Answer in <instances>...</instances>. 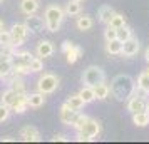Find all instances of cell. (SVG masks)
Instances as JSON below:
<instances>
[{
  "label": "cell",
  "mask_w": 149,
  "mask_h": 144,
  "mask_svg": "<svg viewBox=\"0 0 149 144\" xmlns=\"http://www.w3.org/2000/svg\"><path fill=\"white\" fill-rule=\"evenodd\" d=\"M94 96L95 99H99V101H104V99H107L109 94H111V87H109L106 82H99V84H95L94 87Z\"/></svg>",
  "instance_id": "13"
},
{
  "label": "cell",
  "mask_w": 149,
  "mask_h": 144,
  "mask_svg": "<svg viewBox=\"0 0 149 144\" xmlns=\"http://www.w3.org/2000/svg\"><path fill=\"white\" fill-rule=\"evenodd\" d=\"M57 87H59V79L54 74H44L37 81V89L42 94H52Z\"/></svg>",
  "instance_id": "6"
},
{
  "label": "cell",
  "mask_w": 149,
  "mask_h": 144,
  "mask_svg": "<svg viewBox=\"0 0 149 144\" xmlns=\"http://www.w3.org/2000/svg\"><path fill=\"white\" fill-rule=\"evenodd\" d=\"M24 24H25V27L29 29L30 34H39V32H42V30L45 29V22H44V19L39 17V15H35V14L27 15Z\"/></svg>",
  "instance_id": "7"
},
{
  "label": "cell",
  "mask_w": 149,
  "mask_h": 144,
  "mask_svg": "<svg viewBox=\"0 0 149 144\" xmlns=\"http://www.w3.org/2000/svg\"><path fill=\"white\" fill-rule=\"evenodd\" d=\"M2 141H5V143H12V141H14V139H12V137H2Z\"/></svg>",
  "instance_id": "38"
},
{
  "label": "cell",
  "mask_w": 149,
  "mask_h": 144,
  "mask_svg": "<svg viewBox=\"0 0 149 144\" xmlns=\"http://www.w3.org/2000/svg\"><path fill=\"white\" fill-rule=\"evenodd\" d=\"M134 89H136L134 81L129 76H124V74L116 76L111 82V92L114 94L117 101H129L134 96Z\"/></svg>",
  "instance_id": "1"
},
{
  "label": "cell",
  "mask_w": 149,
  "mask_h": 144,
  "mask_svg": "<svg viewBox=\"0 0 149 144\" xmlns=\"http://www.w3.org/2000/svg\"><path fill=\"white\" fill-rule=\"evenodd\" d=\"M75 114H77V111L69 109L65 104H64V106L61 107V121H62L64 124H67V126H70V124H72V121H74Z\"/></svg>",
  "instance_id": "19"
},
{
  "label": "cell",
  "mask_w": 149,
  "mask_h": 144,
  "mask_svg": "<svg viewBox=\"0 0 149 144\" xmlns=\"http://www.w3.org/2000/svg\"><path fill=\"white\" fill-rule=\"evenodd\" d=\"M27 102L30 107H40V106L45 104V94H42V92L27 94Z\"/></svg>",
  "instance_id": "16"
},
{
  "label": "cell",
  "mask_w": 149,
  "mask_h": 144,
  "mask_svg": "<svg viewBox=\"0 0 149 144\" xmlns=\"http://www.w3.org/2000/svg\"><path fill=\"white\" fill-rule=\"evenodd\" d=\"M29 29L25 27V24H14L10 29V35H12V47H20L25 44L29 39Z\"/></svg>",
  "instance_id": "5"
},
{
  "label": "cell",
  "mask_w": 149,
  "mask_h": 144,
  "mask_svg": "<svg viewBox=\"0 0 149 144\" xmlns=\"http://www.w3.org/2000/svg\"><path fill=\"white\" fill-rule=\"evenodd\" d=\"M81 2H77V0H70L67 5H65V15H70V17H77V15H81Z\"/></svg>",
  "instance_id": "23"
},
{
  "label": "cell",
  "mask_w": 149,
  "mask_h": 144,
  "mask_svg": "<svg viewBox=\"0 0 149 144\" xmlns=\"http://www.w3.org/2000/svg\"><path fill=\"white\" fill-rule=\"evenodd\" d=\"M52 141H67V137L64 136V134H55V136L52 137Z\"/></svg>",
  "instance_id": "37"
},
{
  "label": "cell",
  "mask_w": 149,
  "mask_h": 144,
  "mask_svg": "<svg viewBox=\"0 0 149 144\" xmlns=\"http://www.w3.org/2000/svg\"><path fill=\"white\" fill-rule=\"evenodd\" d=\"M10 116V107L5 104H0V122H5Z\"/></svg>",
  "instance_id": "35"
},
{
  "label": "cell",
  "mask_w": 149,
  "mask_h": 144,
  "mask_svg": "<svg viewBox=\"0 0 149 144\" xmlns=\"http://www.w3.org/2000/svg\"><path fill=\"white\" fill-rule=\"evenodd\" d=\"M22 94H19V92H15L14 89H10L8 87L3 94H2V104H5V106H8V107H12L19 99H20Z\"/></svg>",
  "instance_id": "12"
},
{
  "label": "cell",
  "mask_w": 149,
  "mask_h": 144,
  "mask_svg": "<svg viewBox=\"0 0 149 144\" xmlns=\"http://www.w3.org/2000/svg\"><path fill=\"white\" fill-rule=\"evenodd\" d=\"M114 8L111 7V5H102L99 8V12H97V17H99V22L102 24H109V20L112 19V15H114Z\"/></svg>",
  "instance_id": "17"
},
{
  "label": "cell",
  "mask_w": 149,
  "mask_h": 144,
  "mask_svg": "<svg viewBox=\"0 0 149 144\" xmlns=\"http://www.w3.org/2000/svg\"><path fill=\"white\" fill-rule=\"evenodd\" d=\"M64 8L59 5H49L45 8V14H44V22H45V29L49 32H57L61 29V24L64 20Z\"/></svg>",
  "instance_id": "2"
},
{
  "label": "cell",
  "mask_w": 149,
  "mask_h": 144,
  "mask_svg": "<svg viewBox=\"0 0 149 144\" xmlns=\"http://www.w3.org/2000/svg\"><path fill=\"white\" fill-rule=\"evenodd\" d=\"M0 47H12V35L10 30H0Z\"/></svg>",
  "instance_id": "29"
},
{
  "label": "cell",
  "mask_w": 149,
  "mask_h": 144,
  "mask_svg": "<svg viewBox=\"0 0 149 144\" xmlns=\"http://www.w3.org/2000/svg\"><path fill=\"white\" fill-rule=\"evenodd\" d=\"M20 137L24 141H30V143H35V141H40V132L37 127L34 126H25L20 129Z\"/></svg>",
  "instance_id": "10"
},
{
  "label": "cell",
  "mask_w": 149,
  "mask_h": 144,
  "mask_svg": "<svg viewBox=\"0 0 149 144\" xmlns=\"http://www.w3.org/2000/svg\"><path fill=\"white\" fill-rule=\"evenodd\" d=\"M104 81H106V74H104V70H102L101 67H97V65H89V67L84 70V74H82V82H84V86L94 87L95 84L104 82Z\"/></svg>",
  "instance_id": "4"
},
{
  "label": "cell",
  "mask_w": 149,
  "mask_h": 144,
  "mask_svg": "<svg viewBox=\"0 0 149 144\" xmlns=\"http://www.w3.org/2000/svg\"><path fill=\"white\" fill-rule=\"evenodd\" d=\"M12 72V62L10 61H0V79H3Z\"/></svg>",
  "instance_id": "33"
},
{
  "label": "cell",
  "mask_w": 149,
  "mask_h": 144,
  "mask_svg": "<svg viewBox=\"0 0 149 144\" xmlns=\"http://www.w3.org/2000/svg\"><path fill=\"white\" fill-rule=\"evenodd\" d=\"M107 25H111V27H114V29L122 27V25H126V17H124L122 14H114L112 15V19L109 20Z\"/></svg>",
  "instance_id": "30"
},
{
  "label": "cell",
  "mask_w": 149,
  "mask_h": 144,
  "mask_svg": "<svg viewBox=\"0 0 149 144\" xmlns=\"http://www.w3.org/2000/svg\"><path fill=\"white\" fill-rule=\"evenodd\" d=\"M89 117L87 116H84V114H81V112H77V114H75V117H74V121H72V124H70V126H72V127H74V129H81L82 126H84V124H86V121H87Z\"/></svg>",
  "instance_id": "32"
},
{
  "label": "cell",
  "mask_w": 149,
  "mask_h": 144,
  "mask_svg": "<svg viewBox=\"0 0 149 144\" xmlns=\"http://www.w3.org/2000/svg\"><path fill=\"white\" fill-rule=\"evenodd\" d=\"M29 107H30V106H29V102H27V94H22L20 99H19V101L10 107V109L14 111V112H17V114H24Z\"/></svg>",
  "instance_id": "21"
},
{
  "label": "cell",
  "mask_w": 149,
  "mask_h": 144,
  "mask_svg": "<svg viewBox=\"0 0 149 144\" xmlns=\"http://www.w3.org/2000/svg\"><path fill=\"white\" fill-rule=\"evenodd\" d=\"M127 111L131 114H136V112H141V111H146V102L142 97L132 96L127 101Z\"/></svg>",
  "instance_id": "11"
},
{
  "label": "cell",
  "mask_w": 149,
  "mask_h": 144,
  "mask_svg": "<svg viewBox=\"0 0 149 144\" xmlns=\"http://www.w3.org/2000/svg\"><path fill=\"white\" fill-rule=\"evenodd\" d=\"M144 57H146V61H149V47L146 49V54H144Z\"/></svg>",
  "instance_id": "39"
},
{
  "label": "cell",
  "mask_w": 149,
  "mask_h": 144,
  "mask_svg": "<svg viewBox=\"0 0 149 144\" xmlns=\"http://www.w3.org/2000/svg\"><path fill=\"white\" fill-rule=\"evenodd\" d=\"M79 96L84 99V102H86V104H89V102H92V101H95L94 89H92L91 86H84V87L79 90Z\"/></svg>",
  "instance_id": "26"
},
{
  "label": "cell",
  "mask_w": 149,
  "mask_h": 144,
  "mask_svg": "<svg viewBox=\"0 0 149 144\" xmlns=\"http://www.w3.org/2000/svg\"><path fill=\"white\" fill-rule=\"evenodd\" d=\"M104 37H106V40H114V39H117V29L107 25L106 32H104Z\"/></svg>",
  "instance_id": "36"
},
{
  "label": "cell",
  "mask_w": 149,
  "mask_h": 144,
  "mask_svg": "<svg viewBox=\"0 0 149 144\" xmlns=\"http://www.w3.org/2000/svg\"><path fill=\"white\" fill-rule=\"evenodd\" d=\"M106 50H107V54L111 55H119L122 52V42L114 39V40H107L106 44Z\"/></svg>",
  "instance_id": "22"
},
{
  "label": "cell",
  "mask_w": 149,
  "mask_h": 144,
  "mask_svg": "<svg viewBox=\"0 0 149 144\" xmlns=\"http://www.w3.org/2000/svg\"><path fill=\"white\" fill-rule=\"evenodd\" d=\"M8 86H10V89H14L15 92H19V94H25V84H24V81H22V77L14 76L10 81H8Z\"/></svg>",
  "instance_id": "24"
},
{
  "label": "cell",
  "mask_w": 149,
  "mask_h": 144,
  "mask_svg": "<svg viewBox=\"0 0 149 144\" xmlns=\"http://www.w3.org/2000/svg\"><path fill=\"white\" fill-rule=\"evenodd\" d=\"M65 106H67L69 109L77 111V112H79V111H81L82 107L86 106V102H84V99H82L79 94H75V96H70L67 101H65Z\"/></svg>",
  "instance_id": "18"
},
{
  "label": "cell",
  "mask_w": 149,
  "mask_h": 144,
  "mask_svg": "<svg viewBox=\"0 0 149 144\" xmlns=\"http://www.w3.org/2000/svg\"><path fill=\"white\" fill-rule=\"evenodd\" d=\"M131 37H132V30H131L127 25H122V27L117 29V40L126 42L127 39H131Z\"/></svg>",
  "instance_id": "28"
},
{
  "label": "cell",
  "mask_w": 149,
  "mask_h": 144,
  "mask_svg": "<svg viewBox=\"0 0 149 144\" xmlns=\"http://www.w3.org/2000/svg\"><path fill=\"white\" fill-rule=\"evenodd\" d=\"M5 29V25H3V20H0V30H3Z\"/></svg>",
  "instance_id": "40"
},
{
  "label": "cell",
  "mask_w": 149,
  "mask_h": 144,
  "mask_svg": "<svg viewBox=\"0 0 149 144\" xmlns=\"http://www.w3.org/2000/svg\"><path fill=\"white\" fill-rule=\"evenodd\" d=\"M77 2H82V0H77Z\"/></svg>",
  "instance_id": "43"
},
{
  "label": "cell",
  "mask_w": 149,
  "mask_h": 144,
  "mask_svg": "<svg viewBox=\"0 0 149 144\" xmlns=\"http://www.w3.org/2000/svg\"><path fill=\"white\" fill-rule=\"evenodd\" d=\"M146 74H148V76H149V67H148V70H146Z\"/></svg>",
  "instance_id": "42"
},
{
  "label": "cell",
  "mask_w": 149,
  "mask_h": 144,
  "mask_svg": "<svg viewBox=\"0 0 149 144\" xmlns=\"http://www.w3.org/2000/svg\"><path fill=\"white\" fill-rule=\"evenodd\" d=\"M146 112H148V114H149V104H148V106H146Z\"/></svg>",
  "instance_id": "41"
},
{
  "label": "cell",
  "mask_w": 149,
  "mask_h": 144,
  "mask_svg": "<svg viewBox=\"0 0 149 144\" xmlns=\"http://www.w3.org/2000/svg\"><path fill=\"white\" fill-rule=\"evenodd\" d=\"M0 2H2V0H0Z\"/></svg>",
  "instance_id": "44"
},
{
  "label": "cell",
  "mask_w": 149,
  "mask_h": 144,
  "mask_svg": "<svg viewBox=\"0 0 149 144\" xmlns=\"http://www.w3.org/2000/svg\"><path fill=\"white\" fill-rule=\"evenodd\" d=\"M132 121L137 127H144V126H148L149 124V114L146 111H141V112H136L132 114Z\"/></svg>",
  "instance_id": "25"
},
{
  "label": "cell",
  "mask_w": 149,
  "mask_h": 144,
  "mask_svg": "<svg viewBox=\"0 0 149 144\" xmlns=\"http://www.w3.org/2000/svg\"><path fill=\"white\" fill-rule=\"evenodd\" d=\"M137 87L149 92V76L146 72H142L141 76H139V79H137Z\"/></svg>",
  "instance_id": "34"
},
{
  "label": "cell",
  "mask_w": 149,
  "mask_h": 144,
  "mask_svg": "<svg viewBox=\"0 0 149 144\" xmlns=\"http://www.w3.org/2000/svg\"><path fill=\"white\" fill-rule=\"evenodd\" d=\"M29 69H30V72H42L44 70V62H42L40 57H34L29 64Z\"/></svg>",
  "instance_id": "31"
},
{
  "label": "cell",
  "mask_w": 149,
  "mask_h": 144,
  "mask_svg": "<svg viewBox=\"0 0 149 144\" xmlns=\"http://www.w3.org/2000/svg\"><path fill=\"white\" fill-rule=\"evenodd\" d=\"M54 50H55V47H54V44L50 40H40L39 44H37V49H35V52H37V57H50V55L54 54Z\"/></svg>",
  "instance_id": "9"
},
{
  "label": "cell",
  "mask_w": 149,
  "mask_h": 144,
  "mask_svg": "<svg viewBox=\"0 0 149 144\" xmlns=\"http://www.w3.org/2000/svg\"><path fill=\"white\" fill-rule=\"evenodd\" d=\"M75 25H77L79 30H91L92 25H94V20H92L91 15H81V17H77Z\"/></svg>",
  "instance_id": "20"
},
{
  "label": "cell",
  "mask_w": 149,
  "mask_h": 144,
  "mask_svg": "<svg viewBox=\"0 0 149 144\" xmlns=\"http://www.w3.org/2000/svg\"><path fill=\"white\" fill-rule=\"evenodd\" d=\"M12 72L14 76H25V74H30V69H29L27 64H12Z\"/></svg>",
  "instance_id": "27"
},
{
  "label": "cell",
  "mask_w": 149,
  "mask_h": 144,
  "mask_svg": "<svg viewBox=\"0 0 149 144\" xmlns=\"http://www.w3.org/2000/svg\"><path fill=\"white\" fill-rule=\"evenodd\" d=\"M139 40L137 39H134V37H131V39H127L126 42H122V55H126V57H132V55H136L137 52H139Z\"/></svg>",
  "instance_id": "8"
},
{
  "label": "cell",
  "mask_w": 149,
  "mask_h": 144,
  "mask_svg": "<svg viewBox=\"0 0 149 144\" xmlns=\"http://www.w3.org/2000/svg\"><path fill=\"white\" fill-rule=\"evenodd\" d=\"M99 134H101V124H99V121L89 117L86 121V124L79 129L77 141H94Z\"/></svg>",
  "instance_id": "3"
},
{
  "label": "cell",
  "mask_w": 149,
  "mask_h": 144,
  "mask_svg": "<svg viewBox=\"0 0 149 144\" xmlns=\"http://www.w3.org/2000/svg\"><path fill=\"white\" fill-rule=\"evenodd\" d=\"M20 10L25 15L35 14L39 10V0H22L20 2Z\"/></svg>",
  "instance_id": "15"
},
{
  "label": "cell",
  "mask_w": 149,
  "mask_h": 144,
  "mask_svg": "<svg viewBox=\"0 0 149 144\" xmlns=\"http://www.w3.org/2000/svg\"><path fill=\"white\" fill-rule=\"evenodd\" d=\"M65 54V57H67V62L69 64H75V62L79 61V57L82 55V49L79 47V45H75V44H72L70 47L64 52Z\"/></svg>",
  "instance_id": "14"
}]
</instances>
